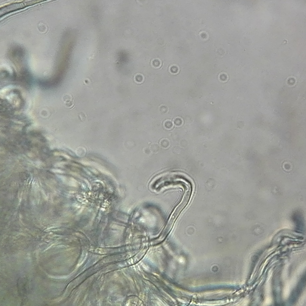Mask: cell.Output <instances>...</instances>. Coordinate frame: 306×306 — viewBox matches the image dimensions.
<instances>
[{
  "mask_svg": "<svg viewBox=\"0 0 306 306\" xmlns=\"http://www.w3.org/2000/svg\"><path fill=\"white\" fill-rule=\"evenodd\" d=\"M32 2H26V3H23L20 2L18 3H16L14 4H12L11 5H9L7 6V7H5L4 8H3L2 10H5V11L1 12V13H3H3L2 15L4 14H5L7 13L10 12H12L15 10H17L21 9L22 8H23L27 5L31 4Z\"/></svg>",
  "mask_w": 306,
  "mask_h": 306,
  "instance_id": "2",
  "label": "cell"
},
{
  "mask_svg": "<svg viewBox=\"0 0 306 306\" xmlns=\"http://www.w3.org/2000/svg\"><path fill=\"white\" fill-rule=\"evenodd\" d=\"M189 197L190 196L188 195H184L182 201L177 206L171 216L161 236H165L169 232L176 218L187 204Z\"/></svg>",
  "mask_w": 306,
  "mask_h": 306,
  "instance_id": "1",
  "label": "cell"
}]
</instances>
